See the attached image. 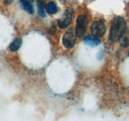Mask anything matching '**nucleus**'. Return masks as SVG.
<instances>
[{"label":"nucleus","mask_w":129,"mask_h":121,"mask_svg":"<svg viewBox=\"0 0 129 121\" xmlns=\"http://www.w3.org/2000/svg\"><path fill=\"white\" fill-rule=\"evenodd\" d=\"M46 11L49 14H56L58 12V7L55 2H49L46 5Z\"/></svg>","instance_id":"nucleus-7"},{"label":"nucleus","mask_w":129,"mask_h":121,"mask_svg":"<svg viewBox=\"0 0 129 121\" xmlns=\"http://www.w3.org/2000/svg\"><path fill=\"white\" fill-rule=\"evenodd\" d=\"M119 43H120V45L122 46V47H127L129 45L128 39L126 37H123V36L119 39Z\"/></svg>","instance_id":"nucleus-11"},{"label":"nucleus","mask_w":129,"mask_h":121,"mask_svg":"<svg viewBox=\"0 0 129 121\" xmlns=\"http://www.w3.org/2000/svg\"><path fill=\"white\" fill-rule=\"evenodd\" d=\"M90 31H91V34H92L93 37L100 38L105 34L106 27H105V25H104V23L102 21H95V22L92 23Z\"/></svg>","instance_id":"nucleus-4"},{"label":"nucleus","mask_w":129,"mask_h":121,"mask_svg":"<svg viewBox=\"0 0 129 121\" xmlns=\"http://www.w3.org/2000/svg\"><path fill=\"white\" fill-rule=\"evenodd\" d=\"M73 9H68L66 12H64V16L58 21V25L60 28H66L67 26L70 25V23L72 22V19H73Z\"/></svg>","instance_id":"nucleus-5"},{"label":"nucleus","mask_w":129,"mask_h":121,"mask_svg":"<svg viewBox=\"0 0 129 121\" xmlns=\"http://www.w3.org/2000/svg\"><path fill=\"white\" fill-rule=\"evenodd\" d=\"M21 45H22V39H21V38H17L16 40H14V41L10 44L9 49H10L11 51L15 52V51H18V50L20 49Z\"/></svg>","instance_id":"nucleus-8"},{"label":"nucleus","mask_w":129,"mask_h":121,"mask_svg":"<svg viewBox=\"0 0 129 121\" xmlns=\"http://www.w3.org/2000/svg\"><path fill=\"white\" fill-rule=\"evenodd\" d=\"M87 27V18L85 15H80L77 19V25H76V33L78 37H83Z\"/></svg>","instance_id":"nucleus-2"},{"label":"nucleus","mask_w":129,"mask_h":121,"mask_svg":"<svg viewBox=\"0 0 129 121\" xmlns=\"http://www.w3.org/2000/svg\"><path fill=\"white\" fill-rule=\"evenodd\" d=\"M128 56H129V55H128Z\"/></svg>","instance_id":"nucleus-12"},{"label":"nucleus","mask_w":129,"mask_h":121,"mask_svg":"<svg viewBox=\"0 0 129 121\" xmlns=\"http://www.w3.org/2000/svg\"><path fill=\"white\" fill-rule=\"evenodd\" d=\"M84 43L86 45L88 46H91V47H95V46L99 45V41L94 39V38H90V37H87L84 39Z\"/></svg>","instance_id":"nucleus-9"},{"label":"nucleus","mask_w":129,"mask_h":121,"mask_svg":"<svg viewBox=\"0 0 129 121\" xmlns=\"http://www.w3.org/2000/svg\"><path fill=\"white\" fill-rule=\"evenodd\" d=\"M38 11L41 17H45V12H44V4L43 0H38Z\"/></svg>","instance_id":"nucleus-10"},{"label":"nucleus","mask_w":129,"mask_h":121,"mask_svg":"<svg viewBox=\"0 0 129 121\" xmlns=\"http://www.w3.org/2000/svg\"><path fill=\"white\" fill-rule=\"evenodd\" d=\"M76 39H77V33L73 29H70L64 33L63 37V45L66 49H72L76 44Z\"/></svg>","instance_id":"nucleus-3"},{"label":"nucleus","mask_w":129,"mask_h":121,"mask_svg":"<svg viewBox=\"0 0 129 121\" xmlns=\"http://www.w3.org/2000/svg\"><path fill=\"white\" fill-rule=\"evenodd\" d=\"M125 29H126L125 19L123 17H120V16L115 17L111 22L110 34H109L110 41H112V42L119 41V39L123 36Z\"/></svg>","instance_id":"nucleus-1"},{"label":"nucleus","mask_w":129,"mask_h":121,"mask_svg":"<svg viewBox=\"0 0 129 121\" xmlns=\"http://www.w3.org/2000/svg\"><path fill=\"white\" fill-rule=\"evenodd\" d=\"M20 4L22 6V8L29 14H33L34 13V7H33L32 3L29 2L28 0H20Z\"/></svg>","instance_id":"nucleus-6"}]
</instances>
